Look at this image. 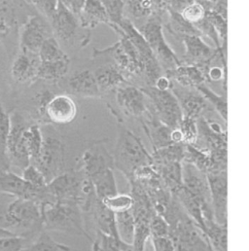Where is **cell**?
Returning <instances> with one entry per match:
<instances>
[{
  "label": "cell",
  "instance_id": "obj_46",
  "mask_svg": "<svg viewBox=\"0 0 249 251\" xmlns=\"http://www.w3.org/2000/svg\"><path fill=\"white\" fill-rule=\"evenodd\" d=\"M62 5L68 9L77 18L85 4L86 0H59Z\"/></svg>",
  "mask_w": 249,
  "mask_h": 251
},
{
  "label": "cell",
  "instance_id": "obj_42",
  "mask_svg": "<svg viewBox=\"0 0 249 251\" xmlns=\"http://www.w3.org/2000/svg\"><path fill=\"white\" fill-rule=\"evenodd\" d=\"M11 119L10 114L6 112L0 100V153L7 159L6 156V142L10 130ZM8 160V159H7Z\"/></svg>",
  "mask_w": 249,
  "mask_h": 251
},
{
  "label": "cell",
  "instance_id": "obj_14",
  "mask_svg": "<svg viewBox=\"0 0 249 251\" xmlns=\"http://www.w3.org/2000/svg\"><path fill=\"white\" fill-rule=\"evenodd\" d=\"M116 101L125 116L142 120L149 112L146 96L140 88L124 83L116 90Z\"/></svg>",
  "mask_w": 249,
  "mask_h": 251
},
{
  "label": "cell",
  "instance_id": "obj_5",
  "mask_svg": "<svg viewBox=\"0 0 249 251\" xmlns=\"http://www.w3.org/2000/svg\"><path fill=\"white\" fill-rule=\"evenodd\" d=\"M8 229L20 230L32 234L43 229L41 206L25 199H15L7 207L4 214Z\"/></svg>",
  "mask_w": 249,
  "mask_h": 251
},
{
  "label": "cell",
  "instance_id": "obj_4",
  "mask_svg": "<svg viewBox=\"0 0 249 251\" xmlns=\"http://www.w3.org/2000/svg\"><path fill=\"white\" fill-rule=\"evenodd\" d=\"M137 29L150 46L160 65L166 68V71L182 64L165 39L162 15L152 16Z\"/></svg>",
  "mask_w": 249,
  "mask_h": 251
},
{
  "label": "cell",
  "instance_id": "obj_9",
  "mask_svg": "<svg viewBox=\"0 0 249 251\" xmlns=\"http://www.w3.org/2000/svg\"><path fill=\"white\" fill-rule=\"evenodd\" d=\"M11 125L6 142V156L10 166L21 170L30 165V158L25 147L24 133L29 124L19 112L10 114Z\"/></svg>",
  "mask_w": 249,
  "mask_h": 251
},
{
  "label": "cell",
  "instance_id": "obj_28",
  "mask_svg": "<svg viewBox=\"0 0 249 251\" xmlns=\"http://www.w3.org/2000/svg\"><path fill=\"white\" fill-rule=\"evenodd\" d=\"M204 237L213 251H227V225L218 224L215 220L205 222Z\"/></svg>",
  "mask_w": 249,
  "mask_h": 251
},
{
  "label": "cell",
  "instance_id": "obj_48",
  "mask_svg": "<svg viewBox=\"0 0 249 251\" xmlns=\"http://www.w3.org/2000/svg\"></svg>",
  "mask_w": 249,
  "mask_h": 251
},
{
  "label": "cell",
  "instance_id": "obj_22",
  "mask_svg": "<svg viewBox=\"0 0 249 251\" xmlns=\"http://www.w3.org/2000/svg\"><path fill=\"white\" fill-rule=\"evenodd\" d=\"M166 76L185 88L197 89L199 85L207 82L206 74L202 69L192 64L182 63L174 69L167 70Z\"/></svg>",
  "mask_w": 249,
  "mask_h": 251
},
{
  "label": "cell",
  "instance_id": "obj_21",
  "mask_svg": "<svg viewBox=\"0 0 249 251\" xmlns=\"http://www.w3.org/2000/svg\"><path fill=\"white\" fill-rule=\"evenodd\" d=\"M87 213H90L93 217L94 223L98 228V232L100 234L119 240L115 224V213L108 209L98 198L93 201Z\"/></svg>",
  "mask_w": 249,
  "mask_h": 251
},
{
  "label": "cell",
  "instance_id": "obj_15",
  "mask_svg": "<svg viewBox=\"0 0 249 251\" xmlns=\"http://www.w3.org/2000/svg\"><path fill=\"white\" fill-rule=\"evenodd\" d=\"M77 111V105L69 96L54 95L46 103L40 116L51 124L67 125L75 120Z\"/></svg>",
  "mask_w": 249,
  "mask_h": 251
},
{
  "label": "cell",
  "instance_id": "obj_44",
  "mask_svg": "<svg viewBox=\"0 0 249 251\" xmlns=\"http://www.w3.org/2000/svg\"><path fill=\"white\" fill-rule=\"evenodd\" d=\"M26 1L29 4L33 5L40 12V15L43 16L46 20H48V22L55 14L59 5V0H26Z\"/></svg>",
  "mask_w": 249,
  "mask_h": 251
},
{
  "label": "cell",
  "instance_id": "obj_34",
  "mask_svg": "<svg viewBox=\"0 0 249 251\" xmlns=\"http://www.w3.org/2000/svg\"><path fill=\"white\" fill-rule=\"evenodd\" d=\"M38 57L40 62H55L68 58L62 50L60 42L54 36L44 41L38 52Z\"/></svg>",
  "mask_w": 249,
  "mask_h": 251
},
{
  "label": "cell",
  "instance_id": "obj_17",
  "mask_svg": "<svg viewBox=\"0 0 249 251\" xmlns=\"http://www.w3.org/2000/svg\"><path fill=\"white\" fill-rule=\"evenodd\" d=\"M39 63L38 55L20 51L11 65V76L17 83H33L37 80Z\"/></svg>",
  "mask_w": 249,
  "mask_h": 251
},
{
  "label": "cell",
  "instance_id": "obj_47",
  "mask_svg": "<svg viewBox=\"0 0 249 251\" xmlns=\"http://www.w3.org/2000/svg\"><path fill=\"white\" fill-rule=\"evenodd\" d=\"M9 167H10V165H9L8 160L4 156H2V154L0 153V170L8 171Z\"/></svg>",
  "mask_w": 249,
  "mask_h": 251
},
{
  "label": "cell",
  "instance_id": "obj_37",
  "mask_svg": "<svg viewBox=\"0 0 249 251\" xmlns=\"http://www.w3.org/2000/svg\"><path fill=\"white\" fill-rule=\"evenodd\" d=\"M205 18L207 19V21L212 25V26L216 30L218 37L221 41L222 47L225 49L226 44H227V32H228L227 19L213 11H206Z\"/></svg>",
  "mask_w": 249,
  "mask_h": 251
},
{
  "label": "cell",
  "instance_id": "obj_35",
  "mask_svg": "<svg viewBox=\"0 0 249 251\" xmlns=\"http://www.w3.org/2000/svg\"><path fill=\"white\" fill-rule=\"evenodd\" d=\"M23 251H79L67 246L57 243L46 232H42L37 240L29 247L25 248Z\"/></svg>",
  "mask_w": 249,
  "mask_h": 251
},
{
  "label": "cell",
  "instance_id": "obj_20",
  "mask_svg": "<svg viewBox=\"0 0 249 251\" xmlns=\"http://www.w3.org/2000/svg\"><path fill=\"white\" fill-rule=\"evenodd\" d=\"M78 21L80 27L85 30H92L100 24H104L111 28L114 25L99 0H86L78 16Z\"/></svg>",
  "mask_w": 249,
  "mask_h": 251
},
{
  "label": "cell",
  "instance_id": "obj_2",
  "mask_svg": "<svg viewBox=\"0 0 249 251\" xmlns=\"http://www.w3.org/2000/svg\"><path fill=\"white\" fill-rule=\"evenodd\" d=\"M43 229L81 235L93 243L85 225L83 211L74 201H56L41 207Z\"/></svg>",
  "mask_w": 249,
  "mask_h": 251
},
{
  "label": "cell",
  "instance_id": "obj_24",
  "mask_svg": "<svg viewBox=\"0 0 249 251\" xmlns=\"http://www.w3.org/2000/svg\"><path fill=\"white\" fill-rule=\"evenodd\" d=\"M174 95L178 100L183 117L198 120L201 116L202 112L207 108V101L199 92L190 91L183 94Z\"/></svg>",
  "mask_w": 249,
  "mask_h": 251
},
{
  "label": "cell",
  "instance_id": "obj_25",
  "mask_svg": "<svg viewBox=\"0 0 249 251\" xmlns=\"http://www.w3.org/2000/svg\"><path fill=\"white\" fill-rule=\"evenodd\" d=\"M70 66V59L65 58L55 62H40L37 80H43L47 82H59L66 76Z\"/></svg>",
  "mask_w": 249,
  "mask_h": 251
},
{
  "label": "cell",
  "instance_id": "obj_36",
  "mask_svg": "<svg viewBox=\"0 0 249 251\" xmlns=\"http://www.w3.org/2000/svg\"><path fill=\"white\" fill-rule=\"evenodd\" d=\"M101 202L113 213L131 210L133 199L130 194H116L101 201Z\"/></svg>",
  "mask_w": 249,
  "mask_h": 251
},
{
  "label": "cell",
  "instance_id": "obj_7",
  "mask_svg": "<svg viewBox=\"0 0 249 251\" xmlns=\"http://www.w3.org/2000/svg\"><path fill=\"white\" fill-rule=\"evenodd\" d=\"M149 99V110L164 124L172 128H177L182 120V112L177 98L173 90H159L154 86L140 88Z\"/></svg>",
  "mask_w": 249,
  "mask_h": 251
},
{
  "label": "cell",
  "instance_id": "obj_32",
  "mask_svg": "<svg viewBox=\"0 0 249 251\" xmlns=\"http://www.w3.org/2000/svg\"><path fill=\"white\" fill-rule=\"evenodd\" d=\"M17 23L15 7L11 0H0V40L5 39Z\"/></svg>",
  "mask_w": 249,
  "mask_h": 251
},
{
  "label": "cell",
  "instance_id": "obj_31",
  "mask_svg": "<svg viewBox=\"0 0 249 251\" xmlns=\"http://www.w3.org/2000/svg\"><path fill=\"white\" fill-rule=\"evenodd\" d=\"M167 12L170 14V23L166 25V27L171 33L177 37H182L185 35H199L196 27L186 22L178 11L169 9Z\"/></svg>",
  "mask_w": 249,
  "mask_h": 251
},
{
  "label": "cell",
  "instance_id": "obj_19",
  "mask_svg": "<svg viewBox=\"0 0 249 251\" xmlns=\"http://www.w3.org/2000/svg\"><path fill=\"white\" fill-rule=\"evenodd\" d=\"M141 121L142 126L153 147V151L174 144L173 140L174 128L161 122L150 110L147 117H144Z\"/></svg>",
  "mask_w": 249,
  "mask_h": 251
},
{
  "label": "cell",
  "instance_id": "obj_45",
  "mask_svg": "<svg viewBox=\"0 0 249 251\" xmlns=\"http://www.w3.org/2000/svg\"><path fill=\"white\" fill-rule=\"evenodd\" d=\"M155 251H175L171 237L150 238Z\"/></svg>",
  "mask_w": 249,
  "mask_h": 251
},
{
  "label": "cell",
  "instance_id": "obj_41",
  "mask_svg": "<svg viewBox=\"0 0 249 251\" xmlns=\"http://www.w3.org/2000/svg\"><path fill=\"white\" fill-rule=\"evenodd\" d=\"M150 238L170 237V225L167 220L157 212L150 219Z\"/></svg>",
  "mask_w": 249,
  "mask_h": 251
},
{
  "label": "cell",
  "instance_id": "obj_23",
  "mask_svg": "<svg viewBox=\"0 0 249 251\" xmlns=\"http://www.w3.org/2000/svg\"><path fill=\"white\" fill-rule=\"evenodd\" d=\"M94 74L101 96L103 94L116 90L124 83H127L124 75L115 64L99 67L94 72Z\"/></svg>",
  "mask_w": 249,
  "mask_h": 251
},
{
  "label": "cell",
  "instance_id": "obj_40",
  "mask_svg": "<svg viewBox=\"0 0 249 251\" xmlns=\"http://www.w3.org/2000/svg\"><path fill=\"white\" fill-rule=\"evenodd\" d=\"M114 25H118L124 18V7L123 0H99Z\"/></svg>",
  "mask_w": 249,
  "mask_h": 251
},
{
  "label": "cell",
  "instance_id": "obj_38",
  "mask_svg": "<svg viewBox=\"0 0 249 251\" xmlns=\"http://www.w3.org/2000/svg\"><path fill=\"white\" fill-rule=\"evenodd\" d=\"M182 135V140L185 145L196 144L198 140V125L197 120L182 117V120L177 127Z\"/></svg>",
  "mask_w": 249,
  "mask_h": 251
},
{
  "label": "cell",
  "instance_id": "obj_39",
  "mask_svg": "<svg viewBox=\"0 0 249 251\" xmlns=\"http://www.w3.org/2000/svg\"><path fill=\"white\" fill-rule=\"evenodd\" d=\"M181 17L191 25H196L205 17L206 10L199 2H193L180 10Z\"/></svg>",
  "mask_w": 249,
  "mask_h": 251
},
{
  "label": "cell",
  "instance_id": "obj_27",
  "mask_svg": "<svg viewBox=\"0 0 249 251\" xmlns=\"http://www.w3.org/2000/svg\"><path fill=\"white\" fill-rule=\"evenodd\" d=\"M183 162L195 166L198 170L205 175L210 173L212 170V162L209 151L197 144H190L185 146V157Z\"/></svg>",
  "mask_w": 249,
  "mask_h": 251
},
{
  "label": "cell",
  "instance_id": "obj_43",
  "mask_svg": "<svg viewBox=\"0 0 249 251\" xmlns=\"http://www.w3.org/2000/svg\"><path fill=\"white\" fill-rule=\"evenodd\" d=\"M22 177L25 181L34 187H44L47 185L46 179L41 172L31 164L23 170Z\"/></svg>",
  "mask_w": 249,
  "mask_h": 251
},
{
  "label": "cell",
  "instance_id": "obj_8",
  "mask_svg": "<svg viewBox=\"0 0 249 251\" xmlns=\"http://www.w3.org/2000/svg\"><path fill=\"white\" fill-rule=\"evenodd\" d=\"M0 195L29 200L41 207L56 202L47 185L44 187H34L25 181L22 176L9 172V170H0Z\"/></svg>",
  "mask_w": 249,
  "mask_h": 251
},
{
  "label": "cell",
  "instance_id": "obj_12",
  "mask_svg": "<svg viewBox=\"0 0 249 251\" xmlns=\"http://www.w3.org/2000/svg\"><path fill=\"white\" fill-rule=\"evenodd\" d=\"M78 165V169L89 179L106 170H114L112 153L107 150L104 140L95 141L90 145L84 151Z\"/></svg>",
  "mask_w": 249,
  "mask_h": 251
},
{
  "label": "cell",
  "instance_id": "obj_18",
  "mask_svg": "<svg viewBox=\"0 0 249 251\" xmlns=\"http://www.w3.org/2000/svg\"><path fill=\"white\" fill-rule=\"evenodd\" d=\"M68 93L79 98H100L95 74L90 69H83L73 73L67 82Z\"/></svg>",
  "mask_w": 249,
  "mask_h": 251
},
{
  "label": "cell",
  "instance_id": "obj_16",
  "mask_svg": "<svg viewBox=\"0 0 249 251\" xmlns=\"http://www.w3.org/2000/svg\"><path fill=\"white\" fill-rule=\"evenodd\" d=\"M54 37L64 45H73L80 26L78 18L59 1L58 8L49 20Z\"/></svg>",
  "mask_w": 249,
  "mask_h": 251
},
{
  "label": "cell",
  "instance_id": "obj_10",
  "mask_svg": "<svg viewBox=\"0 0 249 251\" xmlns=\"http://www.w3.org/2000/svg\"><path fill=\"white\" fill-rule=\"evenodd\" d=\"M54 36L48 20L41 15L29 16L20 30V51L38 55L46 39Z\"/></svg>",
  "mask_w": 249,
  "mask_h": 251
},
{
  "label": "cell",
  "instance_id": "obj_29",
  "mask_svg": "<svg viewBox=\"0 0 249 251\" xmlns=\"http://www.w3.org/2000/svg\"><path fill=\"white\" fill-rule=\"evenodd\" d=\"M115 224L119 240L131 247L134 236V217L131 210L115 213Z\"/></svg>",
  "mask_w": 249,
  "mask_h": 251
},
{
  "label": "cell",
  "instance_id": "obj_30",
  "mask_svg": "<svg viewBox=\"0 0 249 251\" xmlns=\"http://www.w3.org/2000/svg\"><path fill=\"white\" fill-rule=\"evenodd\" d=\"M25 143L30 158V164L39 156L43 142V133L41 127L36 124L29 125L24 133Z\"/></svg>",
  "mask_w": 249,
  "mask_h": 251
},
{
  "label": "cell",
  "instance_id": "obj_1",
  "mask_svg": "<svg viewBox=\"0 0 249 251\" xmlns=\"http://www.w3.org/2000/svg\"><path fill=\"white\" fill-rule=\"evenodd\" d=\"M114 169L130 179L140 168L152 166V155L148 153L141 139L122 123L118 126L116 144L112 152Z\"/></svg>",
  "mask_w": 249,
  "mask_h": 251
},
{
  "label": "cell",
  "instance_id": "obj_6",
  "mask_svg": "<svg viewBox=\"0 0 249 251\" xmlns=\"http://www.w3.org/2000/svg\"><path fill=\"white\" fill-rule=\"evenodd\" d=\"M43 142L39 156L31 163L46 179L47 184L60 176L65 167V145L61 137L54 133L43 131Z\"/></svg>",
  "mask_w": 249,
  "mask_h": 251
},
{
  "label": "cell",
  "instance_id": "obj_3",
  "mask_svg": "<svg viewBox=\"0 0 249 251\" xmlns=\"http://www.w3.org/2000/svg\"><path fill=\"white\" fill-rule=\"evenodd\" d=\"M198 138L201 137L210 153L212 162V172L227 171V130L216 121L205 119L200 116L197 120Z\"/></svg>",
  "mask_w": 249,
  "mask_h": 251
},
{
  "label": "cell",
  "instance_id": "obj_33",
  "mask_svg": "<svg viewBox=\"0 0 249 251\" xmlns=\"http://www.w3.org/2000/svg\"><path fill=\"white\" fill-rule=\"evenodd\" d=\"M206 101H208L212 107L216 110V112L220 115V117L227 123L228 120V103L225 96L217 95L213 92L205 83L199 85L196 89Z\"/></svg>",
  "mask_w": 249,
  "mask_h": 251
},
{
  "label": "cell",
  "instance_id": "obj_11",
  "mask_svg": "<svg viewBox=\"0 0 249 251\" xmlns=\"http://www.w3.org/2000/svg\"><path fill=\"white\" fill-rule=\"evenodd\" d=\"M210 192V203L214 220L221 225L228 221V175L227 171L206 174Z\"/></svg>",
  "mask_w": 249,
  "mask_h": 251
},
{
  "label": "cell",
  "instance_id": "obj_13",
  "mask_svg": "<svg viewBox=\"0 0 249 251\" xmlns=\"http://www.w3.org/2000/svg\"><path fill=\"white\" fill-rule=\"evenodd\" d=\"M181 40L185 47V56L184 64H192L199 66L206 74L210 67L211 62L219 57V54L224 49L217 50L208 46L199 35H185L181 37Z\"/></svg>",
  "mask_w": 249,
  "mask_h": 251
},
{
  "label": "cell",
  "instance_id": "obj_26",
  "mask_svg": "<svg viewBox=\"0 0 249 251\" xmlns=\"http://www.w3.org/2000/svg\"><path fill=\"white\" fill-rule=\"evenodd\" d=\"M90 180L93 183L96 196L100 201L118 194L117 183L112 169L106 170L93 176Z\"/></svg>",
  "mask_w": 249,
  "mask_h": 251
}]
</instances>
